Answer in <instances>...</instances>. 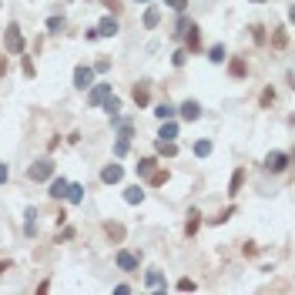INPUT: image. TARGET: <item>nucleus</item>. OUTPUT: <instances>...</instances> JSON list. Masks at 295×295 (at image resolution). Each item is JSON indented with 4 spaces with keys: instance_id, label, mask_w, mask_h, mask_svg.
<instances>
[{
    "instance_id": "6",
    "label": "nucleus",
    "mask_w": 295,
    "mask_h": 295,
    "mask_svg": "<svg viewBox=\"0 0 295 295\" xmlns=\"http://www.w3.org/2000/svg\"><path fill=\"white\" fill-rule=\"evenodd\" d=\"M121 178H124V168H121L118 161H111V165L101 168V181H104V184H118Z\"/></svg>"
},
{
    "instance_id": "19",
    "label": "nucleus",
    "mask_w": 295,
    "mask_h": 295,
    "mask_svg": "<svg viewBox=\"0 0 295 295\" xmlns=\"http://www.w3.org/2000/svg\"><path fill=\"white\" fill-rule=\"evenodd\" d=\"M67 201H71V205H81V201H84V184H71L67 181V195H64Z\"/></svg>"
},
{
    "instance_id": "13",
    "label": "nucleus",
    "mask_w": 295,
    "mask_h": 295,
    "mask_svg": "<svg viewBox=\"0 0 295 295\" xmlns=\"http://www.w3.org/2000/svg\"><path fill=\"white\" fill-rule=\"evenodd\" d=\"M118 31H121V27H118V20H114V17H104L101 24H97V37H114Z\"/></svg>"
},
{
    "instance_id": "31",
    "label": "nucleus",
    "mask_w": 295,
    "mask_h": 295,
    "mask_svg": "<svg viewBox=\"0 0 295 295\" xmlns=\"http://www.w3.org/2000/svg\"><path fill=\"white\" fill-rule=\"evenodd\" d=\"M47 31L61 34V31H64V17H47Z\"/></svg>"
},
{
    "instance_id": "16",
    "label": "nucleus",
    "mask_w": 295,
    "mask_h": 295,
    "mask_svg": "<svg viewBox=\"0 0 295 295\" xmlns=\"http://www.w3.org/2000/svg\"><path fill=\"white\" fill-rule=\"evenodd\" d=\"M124 201H128V205H141V201H144V188H141V184H128V188H124Z\"/></svg>"
},
{
    "instance_id": "30",
    "label": "nucleus",
    "mask_w": 295,
    "mask_h": 295,
    "mask_svg": "<svg viewBox=\"0 0 295 295\" xmlns=\"http://www.w3.org/2000/svg\"><path fill=\"white\" fill-rule=\"evenodd\" d=\"M285 44H288V34H285V27H282V31L272 34V47H285Z\"/></svg>"
},
{
    "instance_id": "5",
    "label": "nucleus",
    "mask_w": 295,
    "mask_h": 295,
    "mask_svg": "<svg viewBox=\"0 0 295 295\" xmlns=\"http://www.w3.org/2000/svg\"><path fill=\"white\" fill-rule=\"evenodd\" d=\"M288 161H292V154H285V151H269V158H265V168L279 175V171H285V168H288Z\"/></svg>"
},
{
    "instance_id": "15",
    "label": "nucleus",
    "mask_w": 295,
    "mask_h": 295,
    "mask_svg": "<svg viewBox=\"0 0 295 295\" xmlns=\"http://www.w3.org/2000/svg\"><path fill=\"white\" fill-rule=\"evenodd\" d=\"M104 235H108V238H111L114 245H121V242H124V225H118V222H108V225H104Z\"/></svg>"
},
{
    "instance_id": "27",
    "label": "nucleus",
    "mask_w": 295,
    "mask_h": 295,
    "mask_svg": "<svg viewBox=\"0 0 295 295\" xmlns=\"http://www.w3.org/2000/svg\"><path fill=\"white\" fill-rule=\"evenodd\" d=\"M148 181H151V188H161V184L168 181V171H165V168H154L151 175H148Z\"/></svg>"
},
{
    "instance_id": "28",
    "label": "nucleus",
    "mask_w": 295,
    "mask_h": 295,
    "mask_svg": "<svg viewBox=\"0 0 295 295\" xmlns=\"http://www.w3.org/2000/svg\"><path fill=\"white\" fill-rule=\"evenodd\" d=\"M104 111H108V114H118V111H121V101H118L114 94H108V97H104Z\"/></svg>"
},
{
    "instance_id": "17",
    "label": "nucleus",
    "mask_w": 295,
    "mask_h": 295,
    "mask_svg": "<svg viewBox=\"0 0 295 295\" xmlns=\"http://www.w3.org/2000/svg\"><path fill=\"white\" fill-rule=\"evenodd\" d=\"M228 74H231V77H245V74H248V61H245V57H231Z\"/></svg>"
},
{
    "instance_id": "23",
    "label": "nucleus",
    "mask_w": 295,
    "mask_h": 295,
    "mask_svg": "<svg viewBox=\"0 0 295 295\" xmlns=\"http://www.w3.org/2000/svg\"><path fill=\"white\" fill-rule=\"evenodd\" d=\"M242 181H245V168H235L231 184H228V195H238V192H242Z\"/></svg>"
},
{
    "instance_id": "9",
    "label": "nucleus",
    "mask_w": 295,
    "mask_h": 295,
    "mask_svg": "<svg viewBox=\"0 0 295 295\" xmlns=\"http://www.w3.org/2000/svg\"><path fill=\"white\" fill-rule=\"evenodd\" d=\"M178 111H181V118H184V121H198V118H201V104L188 97V101H184L181 108H178Z\"/></svg>"
},
{
    "instance_id": "12",
    "label": "nucleus",
    "mask_w": 295,
    "mask_h": 295,
    "mask_svg": "<svg viewBox=\"0 0 295 295\" xmlns=\"http://www.w3.org/2000/svg\"><path fill=\"white\" fill-rule=\"evenodd\" d=\"M131 97H135V104L138 108H148V101H151V91H148V84H135V91H131Z\"/></svg>"
},
{
    "instance_id": "39",
    "label": "nucleus",
    "mask_w": 295,
    "mask_h": 295,
    "mask_svg": "<svg viewBox=\"0 0 295 295\" xmlns=\"http://www.w3.org/2000/svg\"><path fill=\"white\" fill-rule=\"evenodd\" d=\"M101 4H104V7H108V10H114V14H118V10L124 7V4H121V0H101Z\"/></svg>"
},
{
    "instance_id": "42",
    "label": "nucleus",
    "mask_w": 295,
    "mask_h": 295,
    "mask_svg": "<svg viewBox=\"0 0 295 295\" xmlns=\"http://www.w3.org/2000/svg\"><path fill=\"white\" fill-rule=\"evenodd\" d=\"M24 74H27V77H34V61H31V57L24 61Z\"/></svg>"
},
{
    "instance_id": "8",
    "label": "nucleus",
    "mask_w": 295,
    "mask_h": 295,
    "mask_svg": "<svg viewBox=\"0 0 295 295\" xmlns=\"http://www.w3.org/2000/svg\"><path fill=\"white\" fill-rule=\"evenodd\" d=\"M181 37H184V50H188V54L201 47V34H198V27H195V24H188V31H184Z\"/></svg>"
},
{
    "instance_id": "32",
    "label": "nucleus",
    "mask_w": 295,
    "mask_h": 295,
    "mask_svg": "<svg viewBox=\"0 0 295 295\" xmlns=\"http://www.w3.org/2000/svg\"><path fill=\"white\" fill-rule=\"evenodd\" d=\"M131 148V141H124V138H118V144H114V158H124Z\"/></svg>"
},
{
    "instance_id": "26",
    "label": "nucleus",
    "mask_w": 295,
    "mask_h": 295,
    "mask_svg": "<svg viewBox=\"0 0 295 295\" xmlns=\"http://www.w3.org/2000/svg\"><path fill=\"white\" fill-rule=\"evenodd\" d=\"M154 118H158V121H168V118H175V108H171L168 101H161L158 108H154Z\"/></svg>"
},
{
    "instance_id": "29",
    "label": "nucleus",
    "mask_w": 295,
    "mask_h": 295,
    "mask_svg": "<svg viewBox=\"0 0 295 295\" xmlns=\"http://www.w3.org/2000/svg\"><path fill=\"white\" fill-rule=\"evenodd\" d=\"M195 154H198V158H208V154H211V141H208V138H201V141L195 144Z\"/></svg>"
},
{
    "instance_id": "20",
    "label": "nucleus",
    "mask_w": 295,
    "mask_h": 295,
    "mask_svg": "<svg viewBox=\"0 0 295 295\" xmlns=\"http://www.w3.org/2000/svg\"><path fill=\"white\" fill-rule=\"evenodd\" d=\"M198 218H201V211L198 208H192V211H188V222H184V235H195V231H198Z\"/></svg>"
},
{
    "instance_id": "43",
    "label": "nucleus",
    "mask_w": 295,
    "mask_h": 295,
    "mask_svg": "<svg viewBox=\"0 0 295 295\" xmlns=\"http://www.w3.org/2000/svg\"><path fill=\"white\" fill-rule=\"evenodd\" d=\"M10 269V262H0V275H4V272H7Z\"/></svg>"
},
{
    "instance_id": "33",
    "label": "nucleus",
    "mask_w": 295,
    "mask_h": 295,
    "mask_svg": "<svg viewBox=\"0 0 295 295\" xmlns=\"http://www.w3.org/2000/svg\"><path fill=\"white\" fill-rule=\"evenodd\" d=\"M188 24H192L188 17H178V24H175V31H171V37H181V34L188 31Z\"/></svg>"
},
{
    "instance_id": "1",
    "label": "nucleus",
    "mask_w": 295,
    "mask_h": 295,
    "mask_svg": "<svg viewBox=\"0 0 295 295\" xmlns=\"http://www.w3.org/2000/svg\"><path fill=\"white\" fill-rule=\"evenodd\" d=\"M50 175H54V161L50 158H40L27 168V178H31V181H50Z\"/></svg>"
},
{
    "instance_id": "34",
    "label": "nucleus",
    "mask_w": 295,
    "mask_h": 295,
    "mask_svg": "<svg viewBox=\"0 0 295 295\" xmlns=\"http://www.w3.org/2000/svg\"><path fill=\"white\" fill-rule=\"evenodd\" d=\"M108 71H111V57H101L94 64V74H108Z\"/></svg>"
},
{
    "instance_id": "14",
    "label": "nucleus",
    "mask_w": 295,
    "mask_h": 295,
    "mask_svg": "<svg viewBox=\"0 0 295 295\" xmlns=\"http://www.w3.org/2000/svg\"><path fill=\"white\" fill-rule=\"evenodd\" d=\"M175 138H178V124H175V121H171V118H168V121H161L158 141H175Z\"/></svg>"
},
{
    "instance_id": "3",
    "label": "nucleus",
    "mask_w": 295,
    "mask_h": 295,
    "mask_svg": "<svg viewBox=\"0 0 295 295\" xmlns=\"http://www.w3.org/2000/svg\"><path fill=\"white\" fill-rule=\"evenodd\" d=\"M114 262H118V269H121V272L135 275V272H138V262H141V252H124V248H121L118 255H114Z\"/></svg>"
},
{
    "instance_id": "7",
    "label": "nucleus",
    "mask_w": 295,
    "mask_h": 295,
    "mask_svg": "<svg viewBox=\"0 0 295 295\" xmlns=\"http://www.w3.org/2000/svg\"><path fill=\"white\" fill-rule=\"evenodd\" d=\"M144 285H148V288H154V292H165V288H168V282H165V272H158V269L144 272Z\"/></svg>"
},
{
    "instance_id": "21",
    "label": "nucleus",
    "mask_w": 295,
    "mask_h": 295,
    "mask_svg": "<svg viewBox=\"0 0 295 295\" xmlns=\"http://www.w3.org/2000/svg\"><path fill=\"white\" fill-rule=\"evenodd\" d=\"M138 175H141V178H148V175H151V171H154V168H158V161H154V158H138Z\"/></svg>"
},
{
    "instance_id": "22",
    "label": "nucleus",
    "mask_w": 295,
    "mask_h": 295,
    "mask_svg": "<svg viewBox=\"0 0 295 295\" xmlns=\"http://www.w3.org/2000/svg\"><path fill=\"white\" fill-rule=\"evenodd\" d=\"M24 231H27V235H37V208H27V215H24Z\"/></svg>"
},
{
    "instance_id": "4",
    "label": "nucleus",
    "mask_w": 295,
    "mask_h": 295,
    "mask_svg": "<svg viewBox=\"0 0 295 295\" xmlns=\"http://www.w3.org/2000/svg\"><path fill=\"white\" fill-rule=\"evenodd\" d=\"M91 84H94V67L77 64V67H74V88L84 91V88H91Z\"/></svg>"
},
{
    "instance_id": "35",
    "label": "nucleus",
    "mask_w": 295,
    "mask_h": 295,
    "mask_svg": "<svg viewBox=\"0 0 295 295\" xmlns=\"http://www.w3.org/2000/svg\"><path fill=\"white\" fill-rule=\"evenodd\" d=\"M184 61H188V50H175V57H171V64H175V67H184Z\"/></svg>"
},
{
    "instance_id": "18",
    "label": "nucleus",
    "mask_w": 295,
    "mask_h": 295,
    "mask_svg": "<svg viewBox=\"0 0 295 295\" xmlns=\"http://www.w3.org/2000/svg\"><path fill=\"white\" fill-rule=\"evenodd\" d=\"M158 24H161V10H158V7H154V4H151V7L144 10V27H148V31H154V27H158Z\"/></svg>"
},
{
    "instance_id": "11",
    "label": "nucleus",
    "mask_w": 295,
    "mask_h": 295,
    "mask_svg": "<svg viewBox=\"0 0 295 295\" xmlns=\"http://www.w3.org/2000/svg\"><path fill=\"white\" fill-rule=\"evenodd\" d=\"M47 195H50V198H64V195H67V178H54V175H50Z\"/></svg>"
},
{
    "instance_id": "38",
    "label": "nucleus",
    "mask_w": 295,
    "mask_h": 295,
    "mask_svg": "<svg viewBox=\"0 0 295 295\" xmlns=\"http://www.w3.org/2000/svg\"><path fill=\"white\" fill-rule=\"evenodd\" d=\"M248 31H252V37H255L258 44H262V40H265V31H262V27H258V24H252V27H248Z\"/></svg>"
},
{
    "instance_id": "36",
    "label": "nucleus",
    "mask_w": 295,
    "mask_h": 295,
    "mask_svg": "<svg viewBox=\"0 0 295 295\" xmlns=\"http://www.w3.org/2000/svg\"><path fill=\"white\" fill-rule=\"evenodd\" d=\"M165 7H171V10H178V14H181V10L188 7V0H165Z\"/></svg>"
},
{
    "instance_id": "44",
    "label": "nucleus",
    "mask_w": 295,
    "mask_h": 295,
    "mask_svg": "<svg viewBox=\"0 0 295 295\" xmlns=\"http://www.w3.org/2000/svg\"><path fill=\"white\" fill-rule=\"evenodd\" d=\"M135 4H154V0H135Z\"/></svg>"
},
{
    "instance_id": "37",
    "label": "nucleus",
    "mask_w": 295,
    "mask_h": 295,
    "mask_svg": "<svg viewBox=\"0 0 295 295\" xmlns=\"http://www.w3.org/2000/svg\"><path fill=\"white\" fill-rule=\"evenodd\" d=\"M269 104H275V91L265 88V91H262V108H269Z\"/></svg>"
},
{
    "instance_id": "40",
    "label": "nucleus",
    "mask_w": 295,
    "mask_h": 295,
    "mask_svg": "<svg viewBox=\"0 0 295 295\" xmlns=\"http://www.w3.org/2000/svg\"><path fill=\"white\" fill-rule=\"evenodd\" d=\"M192 288H195L192 279H181V282H178V292H192Z\"/></svg>"
},
{
    "instance_id": "2",
    "label": "nucleus",
    "mask_w": 295,
    "mask_h": 295,
    "mask_svg": "<svg viewBox=\"0 0 295 295\" xmlns=\"http://www.w3.org/2000/svg\"><path fill=\"white\" fill-rule=\"evenodd\" d=\"M4 47H7L10 54H20V50H24V34H20L17 24H10L7 31H4Z\"/></svg>"
},
{
    "instance_id": "41",
    "label": "nucleus",
    "mask_w": 295,
    "mask_h": 295,
    "mask_svg": "<svg viewBox=\"0 0 295 295\" xmlns=\"http://www.w3.org/2000/svg\"><path fill=\"white\" fill-rule=\"evenodd\" d=\"M7 178H10V168H7V165H4V161H0V184L7 181Z\"/></svg>"
},
{
    "instance_id": "45",
    "label": "nucleus",
    "mask_w": 295,
    "mask_h": 295,
    "mask_svg": "<svg viewBox=\"0 0 295 295\" xmlns=\"http://www.w3.org/2000/svg\"><path fill=\"white\" fill-rule=\"evenodd\" d=\"M252 4H265V0H252Z\"/></svg>"
},
{
    "instance_id": "10",
    "label": "nucleus",
    "mask_w": 295,
    "mask_h": 295,
    "mask_svg": "<svg viewBox=\"0 0 295 295\" xmlns=\"http://www.w3.org/2000/svg\"><path fill=\"white\" fill-rule=\"evenodd\" d=\"M108 94H111V84H91V94H88V101L97 108V104H104V97H108Z\"/></svg>"
},
{
    "instance_id": "25",
    "label": "nucleus",
    "mask_w": 295,
    "mask_h": 295,
    "mask_svg": "<svg viewBox=\"0 0 295 295\" xmlns=\"http://www.w3.org/2000/svg\"><path fill=\"white\" fill-rule=\"evenodd\" d=\"M225 54H228V50H225V44H215V47L208 50V61H211V64H222V61H228Z\"/></svg>"
},
{
    "instance_id": "24",
    "label": "nucleus",
    "mask_w": 295,
    "mask_h": 295,
    "mask_svg": "<svg viewBox=\"0 0 295 295\" xmlns=\"http://www.w3.org/2000/svg\"><path fill=\"white\" fill-rule=\"evenodd\" d=\"M154 148H158L161 158H175V154H178V144H175V141H158Z\"/></svg>"
}]
</instances>
